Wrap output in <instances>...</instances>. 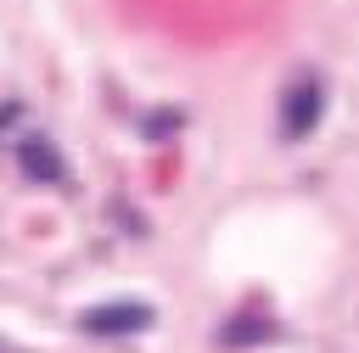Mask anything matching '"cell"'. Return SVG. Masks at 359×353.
<instances>
[{
	"label": "cell",
	"mask_w": 359,
	"mask_h": 353,
	"mask_svg": "<svg viewBox=\"0 0 359 353\" xmlns=\"http://www.w3.org/2000/svg\"><path fill=\"white\" fill-rule=\"evenodd\" d=\"M151 314L140 308V303H123V308H95V314H84V325L90 331H140Z\"/></svg>",
	"instance_id": "obj_1"
}]
</instances>
